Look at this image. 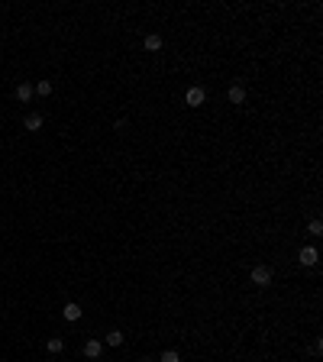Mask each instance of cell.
Segmentation results:
<instances>
[{
  "instance_id": "cell-1",
  "label": "cell",
  "mask_w": 323,
  "mask_h": 362,
  "mask_svg": "<svg viewBox=\"0 0 323 362\" xmlns=\"http://www.w3.org/2000/svg\"><path fill=\"white\" fill-rule=\"evenodd\" d=\"M249 278H252L256 288H268V285H272V269H268V266H256L249 272Z\"/></svg>"
},
{
  "instance_id": "cell-2",
  "label": "cell",
  "mask_w": 323,
  "mask_h": 362,
  "mask_svg": "<svg viewBox=\"0 0 323 362\" xmlns=\"http://www.w3.org/2000/svg\"><path fill=\"white\" fill-rule=\"evenodd\" d=\"M207 101V94H204V87H188V94H185V104H188V107H200V104H204Z\"/></svg>"
},
{
  "instance_id": "cell-3",
  "label": "cell",
  "mask_w": 323,
  "mask_h": 362,
  "mask_svg": "<svg viewBox=\"0 0 323 362\" xmlns=\"http://www.w3.org/2000/svg\"><path fill=\"white\" fill-rule=\"evenodd\" d=\"M317 259H320V252L313 249V246H304V249L298 252V262H301V266H307V269L317 266Z\"/></svg>"
},
{
  "instance_id": "cell-4",
  "label": "cell",
  "mask_w": 323,
  "mask_h": 362,
  "mask_svg": "<svg viewBox=\"0 0 323 362\" xmlns=\"http://www.w3.org/2000/svg\"><path fill=\"white\" fill-rule=\"evenodd\" d=\"M42 123H46V117H42V113H26V117H23V129H29V133H39Z\"/></svg>"
},
{
  "instance_id": "cell-5",
  "label": "cell",
  "mask_w": 323,
  "mask_h": 362,
  "mask_svg": "<svg viewBox=\"0 0 323 362\" xmlns=\"http://www.w3.org/2000/svg\"><path fill=\"white\" fill-rule=\"evenodd\" d=\"M32 94H36V91H32V84H29V81H20V84H16V91H13V97H16L20 104H29V101H32Z\"/></svg>"
},
{
  "instance_id": "cell-6",
  "label": "cell",
  "mask_w": 323,
  "mask_h": 362,
  "mask_svg": "<svg viewBox=\"0 0 323 362\" xmlns=\"http://www.w3.org/2000/svg\"><path fill=\"white\" fill-rule=\"evenodd\" d=\"M81 352H84L87 359H100V356H103V343H100V340H87Z\"/></svg>"
},
{
  "instance_id": "cell-7",
  "label": "cell",
  "mask_w": 323,
  "mask_h": 362,
  "mask_svg": "<svg viewBox=\"0 0 323 362\" xmlns=\"http://www.w3.org/2000/svg\"><path fill=\"white\" fill-rule=\"evenodd\" d=\"M81 314H84V311H81V304H75V301H68V304L62 307V317H65V320H68V323H75V320H81Z\"/></svg>"
},
{
  "instance_id": "cell-8",
  "label": "cell",
  "mask_w": 323,
  "mask_h": 362,
  "mask_svg": "<svg viewBox=\"0 0 323 362\" xmlns=\"http://www.w3.org/2000/svg\"><path fill=\"white\" fill-rule=\"evenodd\" d=\"M226 101H230V104H246V87H242V84H233L230 91H226Z\"/></svg>"
},
{
  "instance_id": "cell-9",
  "label": "cell",
  "mask_w": 323,
  "mask_h": 362,
  "mask_svg": "<svg viewBox=\"0 0 323 362\" xmlns=\"http://www.w3.org/2000/svg\"><path fill=\"white\" fill-rule=\"evenodd\" d=\"M46 349L52 352V356H58V352L65 349V340H62V337H49V340H46Z\"/></svg>"
},
{
  "instance_id": "cell-10",
  "label": "cell",
  "mask_w": 323,
  "mask_h": 362,
  "mask_svg": "<svg viewBox=\"0 0 323 362\" xmlns=\"http://www.w3.org/2000/svg\"><path fill=\"white\" fill-rule=\"evenodd\" d=\"M142 46L149 49V52H159V49H162V36H155V32H149V36L142 39Z\"/></svg>"
},
{
  "instance_id": "cell-11",
  "label": "cell",
  "mask_w": 323,
  "mask_h": 362,
  "mask_svg": "<svg viewBox=\"0 0 323 362\" xmlns=\"http://www.w3.org/2000/svg\"><path fill=\"white\" fill-rule=\"evenodd\" d=\"M32 91H36L39 97H49V94H52V81H49V78H42V81L32 84Z\"/></svg>"
},
{
  "instance_id": "cell-12",
  "label": "cell",
  "mask_w": 323,
  "mask_h": 362,
  "mask_svg": "<svg viewBox=\"0 0 323 362\" xmlns=\"http://www.w3.org/2000/svg\"><path fill=\"white\" fill-rule=\"evenodd\" d=\"M103 343H107V346H123V333H120V330H110L107 337H103Z\"/></svg>"
},
{
  "instance_id": "cell-13",
  "label": "cell",
  "mask_w": 323,
  "mask_h": 362,
  "mask_svg": "<svg viewBox=\"0 0 323 362\" xmlns=\"http://www.w3.org/2000/svg\"><path fill=\"white\" fill-rule=\"evenodd\" d=\"M307 233H310V236H323V223H320V220H310V223H307Z\"/></svg>"
},
{
  "instance_id": "cell-14",
  "label": "cell",
  "mask_w": 323,
  "mask_h": 362,
  "mask_svg": "<svg viewBox=\"0 0 323 362\" xmlns=\"http://www.w3.org/2000/svg\"><path fill=\"white\" fill-rule=\"evenodd\" d=\"M159 362H181V356H178V352H174V349H165Z\"/></svg>"
},
{
  "instance_id": "cell-15",
  "label": "cell",
  "mask_w": 323,
  "mask_h": 362,
  "mask_svg": "<svg viewBox=\"0 0 323 362\" xmlns=\"http://www.w3.org/2000/svg\"><path fill=\"white\" fill-rule=\"evenodd\" d=\"M139 362H152V359H139Z\"/></svg>"
}]
</instances>
